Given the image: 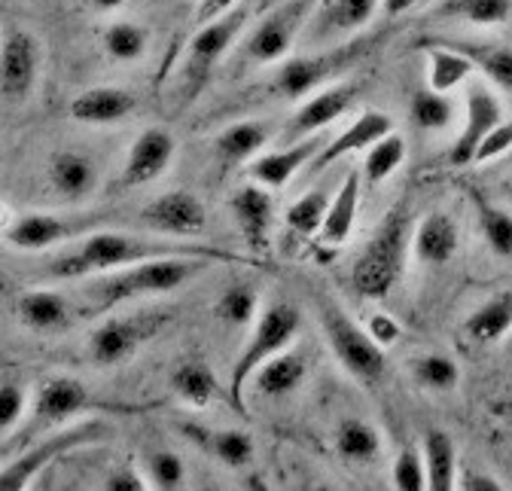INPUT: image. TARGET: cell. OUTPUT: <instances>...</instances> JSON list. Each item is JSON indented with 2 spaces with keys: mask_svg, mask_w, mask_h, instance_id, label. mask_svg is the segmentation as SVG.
I'll return each mask as SVG.
<instances>
[{
  "mask_svg": "<svg viewBox=\"0 0 512 491\" xmlns=\"http://www.w3.org/2000/svg\"><path fill=\"white\" fill-rule=\"evenodd\" d=\"M49 183L64 202H83L98 187V165L77 150H61L49 162Z\"/></svg>",
  "mask_w": 512,
  "mask_h": 491,
  "instance_id": "cell-27",
  "label": "cell"
},
{
  "mask_svg": "<svg viewBox=\"0 0 512 491\" xmlns=\"http://www.w3.org/2000/svg\"><path fill=\"white\" fill-rule=\"evenodd\" d=\"M314 305L320 315V330H324V339L342 363V370L360 385H375L384 376V363H388L384 360V348L369 336L366 327L351 321L348 312L330 296H314Z\"/></svg>",
  "mask_w": 512,
  "mask_h": 491,
  "instance_id": "cell-6",
  "label": "cell"
},
{
  "mask_svg": "<svg viewBox=\"0 0 512 491\" xmlns=\"http://www.w3.org/2000/svg\"><path fill=\"white\" fill-rule=\"evenodd\" d=\"M156 257H208L217 263H235L238 257L229 251H220L208 241H196V238H144V235H132V232H116L110 226L95 229L92 235L80 238V244H74L71 251L58 254L43 272V281H74V278H89V275H107L125 266H135L144 260H156Z\"/></svg>",
  "mask_w": 512,
  "mask_h": 491,
  "instance_id": "cell-1",
  "label": "cell"
},
{
  "mask_svg": "<svg viewBox=\"0 0 512 491\" xmlns=\"http://www.w3.org/2000/svg\"><path fill=\"white\" fill-rule=\"evenodd\" d=\"M403 162H406V138L403 135L391 132V135H384L381 141H375L363 153V165H360L366 187H378V183H384Z\"/></svg>",
  "mask_w": 512,
  "mask_h": 491,
  "instance_id": "cell-38",
  "label": "cell"
},
{
  "mask_svg": "<svg viewBox=\"0 0 512 491\" xmlns=\"http://www.w3.org/2000/svg\"><path fill=\"white\" fill-rule=\"evenodd\" d=\"M381 13V0H324L311 19V31L317 37L354 34L366 28Z\"/></svg>",
  "mask_w": 512,
  "mask_h": 491,
  "instance_id": "cell-30",
  "label": "cell"
},
{
  "mask_svg": "<svg viewBox=\"0 0 512 491\" xmlns=\"http://www.w3.org/2000/svg\"><path fill=\"white\" fill-rule=\"evenodd\" d=\"M263 305H260V293H256L253 284L247 281H235L229 284L217 302H214V315L226 324V327H247L260 318Z\"/></svg>",
  "mask_w": 512,
  "mask_h": 491,
  "instance_id": "cell-37",
  "label": "cell"
},
{
  "mask_svg": "<svg viewBox=\"0 0 512 491\" xmlns=\"http://www.w3.org/2000/svg\"><path fill=\"white\" fill-rule=\"evenodd\" d=\"M171 315L153 309V312H135V315H119V318H107L104 324L95 327V333L89 336V360L101 370H113V366H122L132 360L147 342H153L165 327H168Z\"/></svg>",
  "mask_w": 512,
  "mask_h": 491,
  "instance_id": "cell-11",
  "label": "cell"
},
{
  "mask_svg": "<svg viewBox=\"0 0 512 491\" xmlns=\"http://www.w3.org/2000/svg\"><path fill=\"white\" fill-rule=\"evenodd\" d=\"M458 488H464V491H503L506 485H503L494 473H488V470L467 467V470L458 476Z\"/></svg>",
  "mask_w": 512,
  "mask_h": 491,
  "instance_id": "cell-50",
  "label": "cell"
},
{
  "mask_svg": "<svg viewBox=\"0 0 512 491\" xmlns=\"http://www.w3.org/2000/svg\"><path fill=\"white\" fill-rule=\"evenodd\" d=\"M394 488L400 491H424L427 488V464H424V452L415 446H403L394 458V470H391Z\"/></svg>",
  "mask_w": 512,
  "mask_h": 491,
  "instance_id": "cell-46",
  "label": "cell"
},
{
  "mask_svg": "<svg viewBox=\"0 0 512 491\" xmlns=\"http://www.w3.org/2000/svg\"><path fill=\"white\" fill-rule=\"evenodd\" d=\"M363 55V43H348V46H333L324 52H314V55H293L284 58L278 71L272 74V95L296 101L302 95L317 92V86H324L327 80H333L339 71H345L348 65Z\"/></svg>",
  "mask_w": 512,
  "mask_h": 491,
  "instance_id": "cell-12",
  "label": "cell"
},
{
  "mask_svg": "<svg viewBox=\"0 0 512 491\" xmlns=\"http://www.w3.org/2000/svg\"><path fill=\"white\" fill-rule=\"evenodd\" d=\"M415 4H418V0H381V16H384V19H400V16H406Z\"/></svg>",
  "mask_w": 512,
  "mask_h": 491,
  "instance_id": "cell-52",
  "label": "cell"
},
{
  "mask_svg": "<svg viewBox=\"0 0 512 491\" xmlns=\"http://www.w3.org/2000/svg\"><path fill=\"white\" fill-rule=\"evenodd\" d=\"M503 122V104L488 89V83H470L467 86V104H464V129L448 147V165L467 168L476 162V153L482 141Z\"/></svg>",
  "mask_w": 512,
  "mask_h": 491,
  "instance_id": "cell-13",
  "label": "cell"
},
{
  "mask_svg": "<svg viewBox=\"0 0 512 491\" xmlns=\"http://www.w3.org/2000/svg\"><path fill=\"white\" fill-rule=\"evenodd\" d=\"M412 251V202L403 196L375 226L366 248L351 266V287L363 299H384L403 278Z\"/></svg>",
  "mask_w": 512,
  "mask_h": 491,
  "instance_id": "cell-2",
  "label": "cell"
},
{
  "mask_svg": "<svg viewBox=\"0 0 512 491\" xmlns=\"http://www.w3.org/2000/svg\"><path fill=\"white\" fill-rule=\"evenodd\" d=\"M320 4L324 0H281V4L263 10L244 40L241 58L256 68L281 65L284 58H290L302 31H308Z\"/></svg>",
  "mask_w": 512,
  "mask_h": 491,
  "instance_id": "cell-7",
  "label": "cell"
},
{
  "mask_svg": "<svg viewBox=\"0 0 512 491\" xmlns=\"http://www.w3.org/2000/svg\"><path fill=\"white\" fill-rule=\"evenodd\" d=\"M174 153H177V141L168 129H162V126L144 129L125 156L119 187L138 190V187H147V183L159 180L168 171V165L174 162Z\"/></svg>",
  "mask_w": 512,
  "mask_h": 491,
  "instance_id": "cell-18",
  "label": "cell"
},
{
  "mask_svg": "<svg viewBox=\"0 0 512 491\" xmlns=\"http://www.w3.org/2000/svg\"><path fill=\"white\" fill-rule=\"evenodd\" d=\"M235 7H241V0H199V7H196V25H208V22L232 13Z\"/></svg>",
  "mask_w": 512,
  "mask_h": 491,
  "instance_id": "cell-51",
  "label": "cell"
},
{
  "mask_svg": "<svg viewBox=\"0 0 512 491\" xmlns=\"http://www.w3.org/2000/svg\"><path fill=\"white\" fill-rule=\"evenodd\" d=\"M509 159H512V156H509Z\"/></svg>",
  "mask_w": 512,
  "mask_h": 491,
  "instance_id": "cell-56",
  "label": "cell"
},
{
  "mask_svg": "<svg viewBox=\"0 0 512 491\" xmlns=\"http://www.w3.org/2000/svg\"><path fill=\"white\" fill-rule=\"evenodd\" d=\"M308 379V357L302 351H281L253 373L250 385L260 397H290Z\"/></svg>",
  "mask_w": 512,
  "mask_h": 491,
  "instance_id": "cell-29",
  "label": "cell"
},
{
  "mask_svg": "<svg viewBox=\"0 0 512 491\" xmlns=\"http://www.w3.org/2000/svg\"><path fill=\"white\" fill-rule=\"evenodd\" d=\"M89 4H92L98 13H113V10L125 7V0H89Z\"/></svg>",
  "mask_w": 512,
  "mask_h": 491,
  "instance_id": "cell-53",
  "label": "cell"
},
{
  "mask_svg": "<svg viewBox=\"0 0 512 491\" xmlns=\"http://www.w3.org/2000/svg\"><path fill=\"white\" fill-rule=\"evenodd\" d=\"M116 217L110 214H46V211H22L16 217H4V241L13 251L40 254L49 248H58L64 241H80L92 235L95 229L113 226Z\"/></svg>",
  "mask_w": 512,
  "mask_h": 491,
  "instance_id": "cell-8",
  "label": "cell"
},
{
  "mask_svg": "<svg viewBox=\"0 0 512 491\" xmlns=\"http://www.w3.org/2000/svg\"><path fill=\"white\" fill-rule=\"evenodd\" d=\"M144 226L165 238H202L208 229V211L199 196L186 190H171L156 196L150 205L141 211Z\"/></svg>",
  "mask_w": 512,
  "mask_h": 491,
  "instance_id": "cell-16",
  "label": "cell"
},
{
  "mask_svg": "<svg viewBox=\"0 0 512 491\" xmlns=\"http://www.w3.org/2000/svg\"><path fill=\"white\" fill-rule=\"evenodd\" d=\"M412 379L424 391L445 394V391H455L458 388V382H461V366H458L455 357L430 351V354H421V357L412 360Z\"/></svg>",
  "mask_w": 512,
  "mask_h": 491,
  "instance_id": "cell-41",
  "label": "cell"
},
{
  "mask_svg": "<svg viewBox=\"0 0 512 491\" xmlns=\"http://www.w3.org/2000/svg\"><path fill=\"white\" fill-rule=\"evenodd\" d=\"M366 330H369V336H372L381 348H394V345L403 339V327H400L397 318L388 315V312H372V315L366 318Z\"/></svg>",
  "mask_w": 512,
  "mask_h": 491,
  "instance_id": "cell-49",
  "label": "cell"
},
{
  "mask_svg": "<svg viewBox=\"0 0 512 491\" xmlns=\"http://www.w3.org/2000/svg\"><path fill=\"white\" fill-rule=\"evenodd\" d=\"M436 16L491 28L512 16V0H442L436 7Z\"/></svg>",
  "mask_w": 512,
  "mask_h": 491,
  "instance_id": "cell-42",
  "label": "cell"
},
{
  "mask_svg": "<svg viewBox=\"0 0 512 491\" xmlns=\"http://www.w3.org/2000/svg\"><path fill=\"white\" fill-rule=\"evenodd\" d=\"M357 92H360L357 83H339V86H330V89H317L293 113V119L284 126L278 144L287 147V144H296L302 138L320 135L327 126H333L336 119H342L351 110V104L357 101Z\"/></svg>",
  "mask_w": 512,
  "mask_h": 491,
  "instance_id": "cell-15",
  "label": "cell"
},
{
  "mask_svg": "<svg viewBox=\"0 0 512 491\" xmlns=\"http://www.w3.org/2000/svg\"><path fill=\"white\" fill-rule=\"evenodd\" d=\"M509 348H512V339H509Z\"/></svg>",
  "mask_w": 512,
  "mask_h": 491,
  "instance_id": "cell-55",
  "label": "cell"
},
{
  "mask_svg": "<svg viewBox=\"0 0 512 491\" xmlns=\"http://www.w3.org/2000/svg\"><path fill=\"white\" fill-rule=\"evenodd\" d=\"M101 488L104 491H144V488H153V485H150V476L138 464H122V467H113L104 476Z\"/></svg>",
  "mask_w": 512,
  "mask_h": 491,
  "instance_id": "cell-47",
  "label": "cell"
},
{
  "mask_svg": "<svg viewBox=\"0 0 512 491\" xmlns=\"http://www.w3.org/2000/svg\"><path fill=\"white\" fill-rule=\"evenodd\" d=\"M418 46H421V52L427 55V86H430L433 92H442V95L455 92V89L464 86V83L470 80V74L476 71V65H473V61H470L461 49H455L452 43H445V40H439V37H433V40H418Z\"/></svg>",
  "mask_w": 512,
  "mask_h": 491,
  "instance_id": "cell-26",
  "label": "cell"
},
{
  "mask_svg": "<svg viewBox=\"0 0 512 491\" xmlns=\"http://www.w3.org/2000/svg\"><path fill=\"white\" fill-rule=\"evenodd\" d=\"M40 61V40L28 28H10L4 37V52H0V92L10 104L31 98L40 77Z\"/></svg>",
  "mask_w": 512,
  "mask_h": 491,
  "instance_id": "cell-14",
  "label": "cell"
},
{
  "mask_svg": "<svg viewBox=\"0 0 512 491\" xmlns=\"http://www.w3.org/2000/svg\"><path fill=\"white\" fill-rule=\"evenodd\" d=\"M28 409H31V403H28L25 388L19 382L7 379L4 388H0V437L10 440L22 427V421L28 418Z\"/></svg>",
  "mask_w": 512,
  "mask_h": 491,
  "instance_id": "cell-45",
  "label": "cell"
},
{
  "mask_svg": "<svg viewBox=\"0 0 512 491\" xmlns=\"http://www.w3.org/2000/svg\"><path fill=\"white\" fill-rule=\"evenodd\" d=\"M101 46L104 52L113 58V61H138L144 58L147 46H150V31L132 19H119V22H110L104 31H101Z\"/></svg>",
  "mask_w": 512,
  "mask_h": 491,
  "instance_id": "cell-39",
  "label": "cell"
},
{
  "mask_svg": "<svg viewBox=\"0 0 512 491\" xmlns=\"http://www.w3.org/2000/svg\"><path fill=\"white\" fill-rule=\"evenodd\" d=\"M168 385H171L174 397L183 400V403L192 406V409H205V406H211V400H214L217 391H220L214 370H211V366H208L205 360H199V357H186V360H180V363L174 366V370H171Z\"/></svg>",
  "mask_w": 512,
  "mask_h": 491,
  "instance_id": "cell-32",
  "label": "cell"
},
{
  "mask_svg": "<svg viewBox=\"0 0 512 491\" xmlns=\"http://www.w3.org/2000/svg\"><path fill=\"white\" fill-rule=\"evenodd\" d=\"M275 4H281V0H260V7H256V10L263 13V10H269V7H275Z\"/></svg>",
  "mask_w": 512,
  "mask_h": 491,
  "instance_id": "cell-54",
  "label": "cell"
},
{
  "mask_svg": "<svg viewBox=\"0 0 512 491\" xmlns=\"http://www.w3.org/2000/svg\"><path fill=\"white\" fill-rule=\"evenodd\" d=\"M424 464H427V488L433 491H452L458 488L461 464H458V446L439 427H430L421 443Z\"/></svg>",
  "mask_w": 512,
  "mask_h": 491,
  "instance_id": "cell-31",
  "label": "cell"
},
{
  "mask_svg": "<svg viewBox=\"0 0 512 491\" xmlns=\"http://www.w3.org/2000/svg\"><path fill=\"white\" fill-rule=\"evenodd\" d=\"M110 437V427L104 421H86V424H77L71 431H55V434H46L40 437L37 443L25 446L19 455H10L4 470H0V488L4 491H19V488H28L43 470L46 464H52L55 458L68 455L74 449H83V446H92V443H101Z\"/></svg>",
  "mask_w": 512,
  "mask_h": 491,
  "instance_id": "cell-10",
  "label": "cell"
},
{
  "mask_svg": "<svg viewBox=\"0 0 512 491\" xmlns=\"http://www.w3.org/2000/svg\"><path fill=\"white\" fill-rule=\"evenodd\" d=\"M461 229L458 220L445 211H430L418 220L412 232V257L421 266H445L458 257Z\"/></svg>",
  "mask_w": 512,
  "mask_h": 491,
  "instance_id": "cell-23",
  "label": "cell"
},
{
  "mask_svg": "<svg viewBox=\"0 0 512 491\" xmlns=\"http://www.w3.org/2000/svg\"><path fill=\"white\" fill-rule=\"evenodd\" d=\"M180 434L199 446L208 458H214L217 464L229 467V470H244L256 461V443L247 431H238V427H205V424H192L183 421Z\"/></svg>",
  "mask_w": 512,
  "mask_h": 491,
  "instance_id": "cell-20",
  "label": "cell"
},
{
  "mask_svg": "<svg viewBox=\"0 0 512 491\" xmlns=\"http://www.w3.org/2000/svg\"><path fill=\"white\" fill-rule=\"evenodd\" d=\"M214 263L217 260H208V257H156V260H144L135 266L107 272V278H101L92 287V293H95L92 312L104 315V312L119 309V305H125V302L180 290L186 281L202 275Z\"/></svg>",
  "mask_w": 512,
  "mask_h": 491,
  "instance_id": "cell-3",
  "label": "cell"
},
{
  "mask_svg": "<svg viewBox=\"0 0 512 491\" xmlns=\"http://www.w3.org/2000/svg\"><path fill=\"white\" fill-rule=\"evenodd\" d=\"M144 473L150 476L153 488H183L186 482V464L180 461V455H174L171 449H156L144 458Z\"/></svg>",
  "mask_w": 512,
  "mask_h": 491,
  "instance_id": "cell-44",
  "label": "cell"
},
{
  "mask_svg": "<svg viewBox=\"0 0 512 491\" xmlns=\"http://www.w3.org/2000/svg\"><path fill=\"white\" fill-rule=\"evenodd\" d=\"M138 110V98L135 92L119 89V86H92L86 92H80L68 113L80 126H116V122L128 119Z\"/></svg>",
  "mask_w": 512,
  "mask_h": 491,
  "instance_id": "cell-24",
  "label": "cell"
},
{
  "mask_svg": "<svg viewBox=\"0 0 512 491\" xmlns=\"http://www.w3.org/2000/svg\"><path fill=\"white\" fill-rule=\"evenodd\" d=\"M336 452L351 464H372L381 455L378 427L363 418H348L336 431Z\"/></svg>",
  "mask_w": 512,
  "mask_h": 491,
  "instance_id": "cell-36",
  "label": "cell"
},
{
  "mask_svg": "<svg viewBox=\"0 0 512 491\" xmlns=\"http://www.w3.org/2000/svg\"><path fill=\"white\" fill-rule=\"evenodd\" d=\"M269 144V129L260 119H241L226 126L214 138V159L223 171H232L250 159L260 156V150Z\"/></svg>",
  "mask_w": 512,
  "mask_h": 491,
  "instance_id": "cell-28",
  "label": "cell"
},
{
  "mask_svg": "<svg viewBox=\"0 0 512 491\" xmlns=\"http://www.w3.org/2000/svg\"><path fill=\"white\" fill-rule=\"evenodd\" d=\"M360 196H363V171L360 168H351L339 180V187L333 190V199H330L324 226H320V232H317V244H320V248L336 251V248H342V244L351 238V232L357 226Z\"/></svg>",
  "mask_w": 512,
  "mask_h": 491,
  "instance_id": "cell-22",
  "label": "cell"
},
{
  "mask_svg": "<svg viewBox=\"0 0 512 491\" xmlns=\"http://www.w3.org/2000/svg\"><path fill=\"white\" fill-rule=\"evenodd\" d=\"M330 199H333V193H330L327 187L308 190L302 199H296V202L287 208V214H284L287 229H290L296 238H317L320 226H324Z\"/></svg>",
  "mask_w": 512,
  "mask_h": 491,
  "instance_id": "cell-40",
  "label": "cell"
},
{
  "mask_svg": "<svg viewBox=\"0 0 512 491\" xmlns=\"http://www.w3.org/2000/svg\"><path fill=\"white\" fill-rule=\"evenodd\" d=\"M391 132H397V129H394V119L388 113H384V110H366L357 119H351V126L345 132H339L333 141L324 144V150L317 153L311 168L324 171V168H330L333 162H339V159H345L351 153H366L375 141H381L384 135H391Z\"/></svg>",
  "mask_w": 512,
  "mask_h": 491,
  "instance_id": "cell-21",
  "label": "cell"
},
{
  "mask_svg": "<svg viewBox=\"0 0 512 491\" xmlns=\"http://www.w3.org/2000/svg\"><path fill=\"white\" fill-rule=\"evenodd\" d=\"M445 43L461 49L491 86L512 95V46L482 43V40H445Z\"/></svg>",
  "mask_w": 512,
  "mask_h": 491,
  "instance_id": "cell-34",
  "label": "cell"
},
{
  "mask_svg": "<svg viewBox=\"0 0 512 491\" xmlns=\"http://www.w3.org/2000/svg\"><path fill=\"white\" fill-rule=\"evenodd\" d=\"M250 22V10L247 7H235L232 13L199 25L196 37L189 40L183 65H180V80L186 89V98H199V92L211 83L214 71L220 68V61L229 55V49L235 46V40L244 34Z\"/></svg>",
  "mask_w": 512,
  "mask_h": 491,
  "instance_id": "cell-9",
  "label": "cell"
},
{
  "mask_svg": "<svg viewBox=\"0 0 512 491\" xmlns=\"http://www.w3.org/2000/svg\"><path fill=\"white\" fill-rule=\"evenodd\" d=\"M229 211L235 217V226L247 244V251L253 257L269 254V241H272V217H275V199L269 187L263 183H244L229 199Z\"/></svg>",
  "mask_w": 512,
  "mask_h": 491,
  "instance_id": "cell-17",
  "label": "cell"
},
{
  "mask_svg": "<svg viewBox=\"0 0 512 491\" xmlns=\"http://www.w3.org/2000/svg\"><path fill=\"white\" fill-rule=\"evenodd\" d=\"M464 333L473 345H497L512 333V290L485 299L464 321Z\"/></svg>",
  "mask_w": 512,
  "mask_h": 491,
  "instance_id": "cell-33",
  "label": "cell"
},
{
  "mask_svg": "<svg viewBox=\"0 0 512 491\" xmlns=\"http://www.w3.org/2000/svg\"><path fill=\"white\" fill-rule=\"evenodd\" d=\"M512 156V122L503 119L500 126L482 141L479 153H476V162L485 165V162H497V159H506Z\"/></svg>",
  "mask_w": 512,
  "mask_h": 491,
  "instance_id": "cell-48",
  "label": "cell"
},
{
  "mask_svg": "<svg viewBox=\"0 0 512 491\" xmlns=\"http://www.w3.org/2000/svg\"><path fill=\"white\" fill-rule=\"evenodd\" d=\"M473 208L479 229L488 241V248L500 260H512V214L500 205H494L485 193L473 190Z\"/></svg>",
  "mask_w": 512,
  "mask_h": 491,
  "instance_id": "cell-35",
  "label": "cell"
},
{
  "mask_svg": "<svg viewBox=\"0 0 512 491\" xmlns=\"http://www.w3.org/2000/svg\"><path fill=\"white\" fill-rule=\"evenodd\" d=\"M324 144L327 141L320 135H311V138H302L296 144L260 153L256 159L247 162V174H250V180L263 183V187H269V190H281L305 165H311L317 159V153L324 150Z\"/></svg>",
  "mask_w": 512,
  "mask_h": 491,
  "instance_id": "cell-19",
  "label": "cell"
},
{
  "mask_svg": "<svg viewBox=\"0 0 512 491\" xmlns=\"http://www.w3.org/2000/svg\"><path fill=\"white\" fill-rule=\"evenodd\" d=\"M299 330H302V315L296 305H290L284 299L263 305V312L253 321V330H250L247 342L241 345V351L232 363V373H229V403L235 412H244V391L250 388L253 373L275 354L287 351L293 345V339L299 336Z\"/></svg>",
  "mask_w": 512,
  "mask_h": 491,
  "instance_id": "cell-4",
  "label": "cell"
},
{
  "mask_svg": "<svg viewBox=\"0 0 512 491\" xmlns=\"http://www.w3.org/2000/svg\"><path fill=\"white\" fill-rule=\"evenodd\" d=\"M92 406H95V397L80 379H74V376H49V379H43L37 385V391H34L28 418L22 421V427L10 440H4V458L13 449L22 452L25 446L37 443L40 437L61 431L64 424H71L74 418H80Z\"/></svg>",
  "mask_w": 512,
  "mask_h": 491,
  "instance_id": "cell-5",
  "label": "cell"
},
{
  "mask_svg": "<svg viewBox=\"0 0 512 491\" xmlns=\"http://www.w3.org/2000/svg\"><path fill=\"white\" fill-rule=\"evenodd\" d=\"M16 315H19V324L31 333H61L68 330L71 321H74V312H71V302L64 299L58 290H25L19 299H16Z\"/></svg>",
  "mask_w": 512,
  "mask_h": 491,
  "instance_id": "cell-25",
  "label": "cell"
},
{
  "mask_svg": "<svg viewBox=\"0 0 512 491\" xmlns=\"http://www.w3.org/2000/svg\"><path fill=\"white\" fill-rule=\"evenodd\" d=\"M455 101L442 95V92H433L430 86L415 92L412 95V104H409V116L415 122V129L421 132H442L455 122Z\"/></svg>",
  "mask_w": 512,
  "mask_h": 491,
  "instance_id": "cell-43",
  "label": "cell"
}]
</instances>
